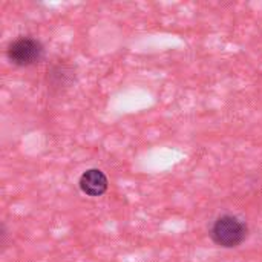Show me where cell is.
<instances>
[{"label": "cell", "instance_id": "1", "mask_svg": "<svg viewBox=\"0 0 262 262\" xmlns=\"http://www.w3.org/2000/svg\"><path fill=\"white\" fill-rule=\"evenodd\" d=\"M249 233V227L244 221L233 215H223L216 218L210 229L212 241L223 249H235L239 247Z\"/></svg>", "mask_w": 262, "mask_h": 262}, {"label": "cell", "instance_id": "4", "mask_svg": "<svg viewBox=\"0 0 262 262\" xmlns=\"http://www.w3.org/2000/svg\"><path fill=\"white\" fill-rule=\"evenodd\" d=\"M72 81V69H69L66 64H57L51 71H48V83L51 91H61L69 88Z\"/></svg>", "mask_w": 262, "mask_h": 262}, {"label": "cell", "instance_id": "3", "mask_svg": "<svg viewBox=\"0 0 262 262\" xmlns=\"http://www.w3.org/2000/svg\"><path fill=\"white\" fill-rule=\"evenodd\" d=\"M78 186L84 195L95 198V196H101L106 193L109 187V181L104 172H101L100 169H88L80 177Z\"/></svg>", "mask_w": 262, "mask_h": 262}, {"label": "cell", "instance_id": "2", "mask_svg": "<svg viewBox=\"0 0 262 262\" xmlns=\"http://www.w3.org/2000/svg\"><path fill=\"white\" fill-rule=\"evenodd\" d=\"M45 55V48L40 40L34 37H18L11 41L6 49L8 60L18 68H28L38 63Z\"/></svg>", "mask_w": 262, "mask_h": 262}]
</instances>
